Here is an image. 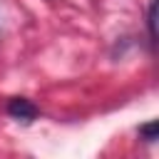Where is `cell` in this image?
<instances>
[{"instance_id":"3","label":"cell","mask_w":159,"mask_h":159,"mask_svg":"<svg viewBox=\"0 0 159 159\" xmlns=\"http://www.w3.org/2000/svg\"><path fill=\"white\" fill-rule=\"evenodd\" d=\"M139 134H142L147 142H154V139H157V122H149V124L139 127Z\"/></svg>"},{"instance_id":"2","label":"cell","mask_w":159,"mask_h":159,"mask_svg":"<svg viewBox=\"0 0 159 159\" xmlns=\"http://www.w3.org/2000/svg\"><path fill=\"white\" fill-rule=\"evenodd\" d=\"M154 10H157V0H152L149 10H147V27H149V40L152 42L157 40V32H154Z\"/></svg>"},{"instance_id":"1","label":"cell","mask_w":159,"mask_h":159,"mask_svg":"<svg viewBox=\"0 0 159 159\" xmlns=\"http://www.w3.org/2000/svg\"><path fill=\"white\" fill-rule=\"evenodd\" d=\"M7 114H10L12 119L22 122V124H30V122L37 117V107H35L30 99H25V97H15V99L7 102Z\"/></svg>"}]
</instances>
